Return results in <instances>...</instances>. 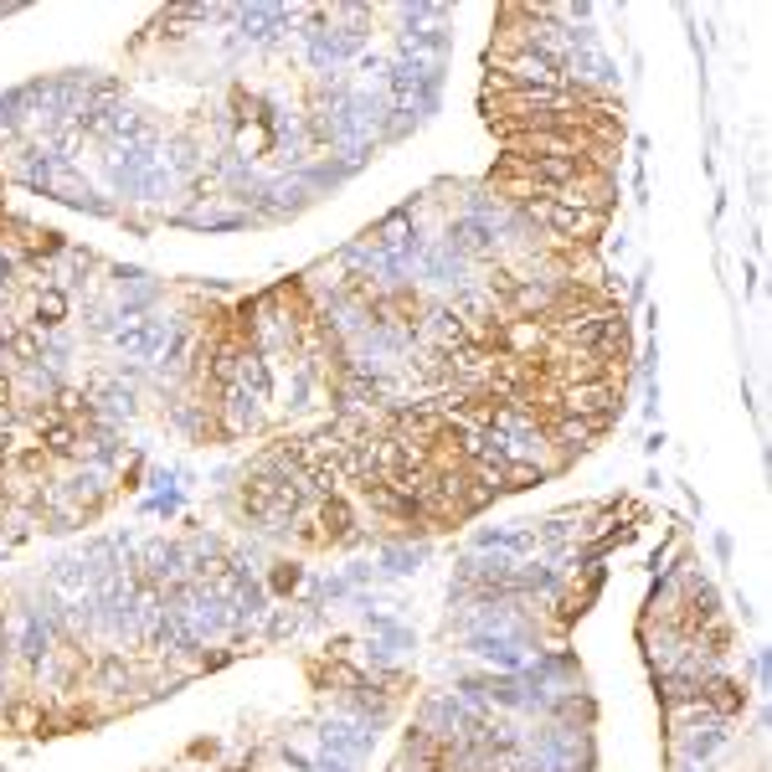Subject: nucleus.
<instances>
[{"instance_id":"obj_2","label":"nucleus","mask_w":772,"mask_h":772,"mask_svg":"<svg viewBox=\"0 0 772 772\" xmlns=\"http://www.w3.org/2000/svg\"><path fill=\"white\" fill-rule=\"evenodd\" d=\"M314 541H340V536H350V505L340 500V495H330V500H320V510H314Z\"/></svg>"},{"instance_id":"obj_3","label":"nucleus","mask_w":772,"mask_h":772,"mask_svg":"<svg viewBox=\"0 0 772 772\" xmlns=\"http://www.w3.org/2000/svg\"><path fill=\"white\" fill-rule=\"evenodd\" d=\"M67 320V294L62 289H42L31 304V330H57Z\"/></svg>"},{"instance_id":"obj_4","label":"nucleus","mask_w":772,"mask_h":772,"mask_svg":"<svg viewBox=\"0 0 772 772\" xmlns=\"http://www.w3.org/2000/svg\"><path fill=\"white\" fill-rule=\"evenodd\" d=\"M21 654L31 664H42L47 659V623L42 618H26V634H21Z\"/></svg>"},{"instance_id":"obj_1","label":"nucleus","mask_w":772,"mask_h":772,"mask_svg":"<svg viewBox=\"0 0 772 772\" xmlns=\"http://www.w3.org/2000/svg\"><path fill=\"white\" fill-rule=\"evenodd\" d=\"M114 345L124 350V356H155V350H165V325L150 320V314H124V325L114 330Z\"/></svg>"},{"instance_id":"obj_5","label":"nucleus","mask_w":772,"mask_h":772,"mask_svg":"<svg viewBox=\"0 0 772 772\" xmlns=\"http://www.w3.org/2000/svg\"><path fill=\"white\" fill-rule=\"evenodd\" d=\"M93 392L103 397V412H109V417H129L134 412V392H119V386H93Z\"/></svg>"}]
</instances>
